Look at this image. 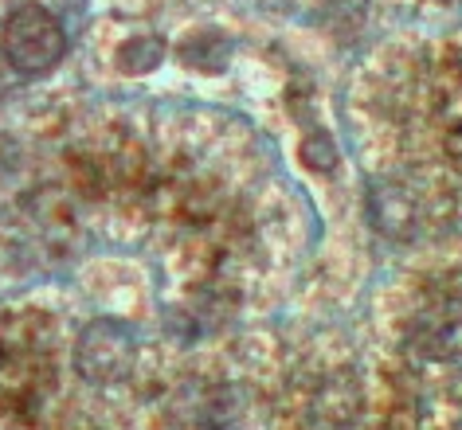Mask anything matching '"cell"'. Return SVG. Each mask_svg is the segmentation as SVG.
<instances>
[{"instance_id":"cell-3","label":"cell","mask_w":462,"mask_h":430,"mask_svg":"<svg viewBox=\"0 0 462 430\" xmlns=\"http://www.w3.org/2000/svg\"><path fill=\"white\" fill-rule=\"evenodd\" d=\"M134 364H137V336L130 333V325L114 317H98L79 333L75 341L79 380L95 383V388H110V383L130 380Z\"/></svg>"},{"instance_id":"cell-9","label":"cell","mask_w":462,"mask_h":430,"mask_svg":"<svg viewBox=\"0 0 462 430\" xmlns=\"http://www.w3.org/2000/svg\"><path fill=\"white\" fill-rule=\"evenodd\" d=\"M458 67H462V63H458Z\"/></svg>"},{"instance_id":"cell-6","label":"cell","mask_w":462,"mask_h":430,"mask_svg":"<svg viewBox=\"0 0 462 430\" xmlns=\"http://www.w3.org/2000/svg\"><path fill=\"white\" fill-rule=\"evenodd\" d=\"M177 55L184 63L192 67V71H224L227 59H231V40L219 36V32H196L177 48Z\"/></svg>"},{"instance_id":"cell-1","label":"cell","mask_w":462,"mask_h":430,"mask_svg":"<svg viewBox=\"0 0 462 430\" xmlns=\"http://www.w3.org/2000/svg\"><path fill=\"white\" fill-rule=\"evenodd\" d=\"M55 329L40 313H16L0 325V411L32 423L55 388Z\"/></svg>"},{"instance_id":"cell-4","label":"cell","mask_w":462,"mask_h":430,"mask_svg":"<svg viewBox=\"0 0 462 430\" xmlns=\"http://www.w3.org/2000/svg\"><path fill=\"white\" fill-rule=\"evenodd\" d=\"M169 415L189 430H231L244 415V395L219 380H184L169 399Z\"/></svg>"},{"instance_id":"cell-7","label":"cell","mask_w":462,"mask_h":430,"mask_svg":"<svg viewBox=\"0 0 462 430\" xmlns=\"http://www.w3.org/2000/svg\"><path fill=\"white\" fill-rule=\"evenodd\" d=\"M161 59H165V40L161 36H134L114 55L122 75H149L153 67H161Z\"/></svg>"},{"instance_id":"cell-5","label":"cell","mask_w":462,"mask_h":430,"mask_svg":"<svg viewBox=\"0 0 462 430\" xmlns=\"http://www.w3.org/2000/svg\"><path fill=\"white\" fill-rule=\"evenodd\" d=\"M365 207H368V224L392 242H408L423 227V200L411 192L408 180L396 177L373 180L365 192Z\"/></svg>"},{"instance_id":"cell-8","label":"cell","mask_w":462,"mask_h":430,"mask_svg":"<svg viewBox=\"0 0 462 430\" xmlns=\"http://www.w3.org/2000/svg\"><path fill=\"white\" fill-rule=\"evenodd\" d=\"M302 165L314 172H333L337 169V145L326 130H310L302 137Z\"/></svg>"},{"instance_id":"cell-2","label":"cell","mask_w":462,"mask_h":430,"mask_svg":"<svg viewBox=\"0 0 462 430\" xmlns=\"http://www.w3.org/2000/svg\"><path fill=\"white\" fill-rule=\"evenodd\" d=\"M0 51L20 75H48L67 55L63 20L43 5H20L0 28Z\"/></svg>"}]
</instances>
